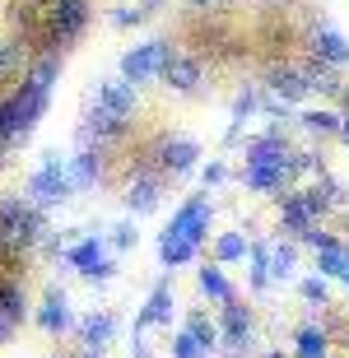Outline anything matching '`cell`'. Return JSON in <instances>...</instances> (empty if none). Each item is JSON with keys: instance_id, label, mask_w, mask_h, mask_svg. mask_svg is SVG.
I'll return each mask as SVG.
<instances>
[{"instance_id": "29", "label": "cell", "mask_w": 349, "mask_h": 358, "mask_svg": "<svg viewBox=\"0 0 349 358\" xmlns=\"http://www.w3.org/2000/svg\"><path fill=\"white\" fill-rule=\"evenodd\" d=\"M303 126L317 135H331V131H340V117L336 112H303Z\"/></svg>"}, {"instance_id": "17", "label": "cell", "mask_w": 349, "mask_h": 358, "mask_svg": "<svg viewBox=\"0 0 349 358\" xmlns=\"http://www.w3.org/2000/svg\"><path fill=\"white\" fill-rule=\"evenodd\" d=\"M270 84H275V93H280L284 103H294V98L312 93V84H317V70H275V75H270Z\"/></svg>"}, {"instance_id": "4", "label": "cell", "mask_w": 349, "mask_h": 358, "mask_svg": "<svg viewBox=\"0 0 349 358\" xmlns=\"http://www.w3.org/2000/svg\"><path fill=\"white\" fill-rule=\"evenodd\" d=\"M168 56H173V42H163V38L140 42V47H131V52L121 56V80L131 84V89H140V84H149L154 75H163Z\"/></svg>"}, {"instance_id": "24", "label": "cell", "mask_w": 349, "mask_h": 358, "mask_svg": "<svg viewBox=\"0 0 349 358\" xmlns=\"http://www.w3.org/2000/svg\"><path fill=\"white\" fill-rule=\"evenodd\" d=\"M331 354V340H326L322 326H303L298 331V358H326Z\"/></svg>"}, {"instance_id": "40", "label": "cell", "mask_w": 349, "mask_h": 358, "mask_svg": "<svg viewBox=\"0 0 349 358\" xmlns=\"http://www.w3.org/2000/svg\"><path fill=\"white\" fill-rule=\"evenodd\" d=\"M266 358H284V354H266Z\"/></svg>"}, {"instance_id": "30", "label": "cell", "mask_w": 349, "mask_h": 358, "mask_svg": "<svg viewBox=\"0 0 349 358\" xmlns=\"http://www.w3.org/2000/svg\"><path fill=\"white\" fill-rule=\"evenodd\" d=\"M108 238H112V247H117V252H131L140 233H135L131 219H121V224H112V228H108Z\"/></svg>"}, {"instance_id": "2", "label": "cell", "mask_w": 349, "mask_h": 358, "mask_svg": "<svg viewBox=\"0 0 349 358\" xmlns=\"http://www.w3.org/2000/svg\"><path fill=\"white\" fill-rule=\"evenodd\" d=\"M89 0H52L47 10H42V47L56 52V47H66L75 42L89 28Z\"/></svg>"}, {"instance_id": "38", "label": "cell", "mask_w": 349, "mask_h": 358, "mask_svg": "<svg viewBox=\"0 0 349 358\" xmlns=\"http://www.w3.org/2000/svg\"><path fill=\"white\" fill-rule=\"evenodd\" d=\"M28 5H38V10H42V5H52V0H28Z\"/></svg>"}, {"instance_id": "9", "label": "cell", "mask_w": 349, "mask_h": 358, "mask_svg": "<svg viewBox=\"0 0 349 358\" xmlns=\"http://www.w3.org/2000/svg\"><path fill=\"white\" fill-rule=\"evenodd\" d=\"M168 321H173V284L163 279V284H154L149 303L140 307V317H135V335L149 331V326H168Z\"/></svg>"}, {"instance_id": "26", "label": "cell", "mask_w": 349, "mask_h": 358, "mask_svg": "<svg viewBox=\"0 0 349 358\" xmlns=\"http://www.w3.org/2000/svg\"><path fill=\"white\" fill-rule=\"evenodd\" d=\"M294 270H298V252H294V247H284V242H280V247H270V261H266L270 279H289Z\"/></svg>"}, {"instance_id": "20", "label": "cell", "mask_w": 349, "mask_h": 358, "mask_svg": "<svg viewBox=\"0 0 349 358\" xmlns=\"http://www.w3.org/2000/svg\"><path fill=\"white\" fill-rule=\"evenodd\" d=\"M66 261L80 266V275H89L98 261H108V247H103V238H84V242H75V247H66Z\"/></svg>"}, {"instance_id": "14", "label": "cell", "mask_w": 349, "mask_h": 358, "mask_svg": "<svg viewBox=\"0 0 349 358\" xmlns=\"http://www.w3.org/2000/svg\"><path fill=\"white\" fill-rule=\"evenodd\" d=\"M196 159H201V145H196V140H187V135H177V140H168V145H163V173H173V177L191 173V168H196Z\"/></svg>"}, {"instance_id": "39", "label": "cell", "mask_w": 349, "mask_h": 358, "mask_svg": "<svg viewBox=\"0 0 349 358\" xmlns=\"http://www.w3.org/2000/svg\"><path fill=\"white\" fill-rule=\"evenodd\" d=\"M80 358H103V354H80Z\"/></svg>"}, {"instance_id": "16", "label": "cell", "mask_w": 349, "mask_h": 358, "mask_svg": "<svg viewBox=\"0 0 349 358\" xmlns=\"http://www.w3.org/2000/svg\"><path fill=\"white\" fill-rule=\"evenodd\" d=\"M28 75V42L5 38L0 42V84H14Z\"/></svg>"}, {"instance_id": "36", "label": "cell", "mask_w": 349, "mask_h": 358, "mask_svg": "<svg viewBox=\"0 0 349 358\" xmlns=\"http://www.w3.org/2000/svg\"><path fill=\"white\" fill-rule=\"evenodd\" d=\"M205 186H219V182H224V177H229V168H224V163H210V168H205Z\"/></svg>"}, {"instance_id": "15", "label": "cell", "mask_w": 349, "mask_h": 358, "mask_svg": "<svg viewBox=\"0 0 349 358\" xmlns=\"http://www.w3.org/2000/svg\"><path fill=\"white\" fill-rule=\"evenodd\" d=\"M312 56H317L322 66H349V38L336 33V28H322V33L312 38Z\"/></svg>"}, {"instance_id": "22", "label": "cell", "mask_w": 349, "mask_h": 358, "mask_svg": "<svg viewBox=\"0 0 349 358\" xmlns=\"http://www.w3.org/2000/svg\"><path fill=\"white\" fill-rule=\"evenodd\" d=\"M201 293H205V298H215V303H233V298H238L219 266H205V270H201Z\"/></svg>"}, {"instance_id": "31", "label": "cell", "mask_w": 349, "mask_h": 358, "mask_svg": "<svg viewBox=\"0 0 349 358\" xmlns=\"http://www.w3.org/2000/svg\"><path fill=\"white\" fill-rule=\"evenodd\" d=\"M256 107H261V93H256V89H242L238 98H233V121H238V126H242V121L252 117Z\"/></svg>"}, {"instance_id": "10", "label": "cell", "mask_w": 349, "mask_h": 358, "mask_svg": "<svg viewBox=\"0 0 349 358\" xmlns=\"http://www.w3.org/2000/svg\"><path fill=\"white\" fill-rule=\"evenodd\" d=\"M66 177L75 191H89V186L103 182V149H80L75 159H66Z\"/></svg>"}, {"instance_id": "37", "label": "cell", "mask_w": 349, "mask_h": 358, "mask_svg": "<svg viewBox=\"0 0 349 358\" xmlns=\"http://www.w3.org/2000/svg\"><path fill=\"white\" fill-rule=\"evenodd\" d=\"M191 5H201V10H210V5H229V0H191Z\"/></svg>"}, {"instance_id": "32", "label": "cell", "mask_w": 349, "mask_h": 358, "mask_svg": "<svg viewBox=\"0 0 349 358\" xmlns=\"http://www.w3.org/2000/svg\"><path fill=\"white\" fill-rule=\"evenodd\" d=\"M173 358H210V354H205V349L196 345L187 331H177V335H173Z\"/></svg>"}, {"instance_id": "19", "label": "cell", "mask_w": 349, "mask_h": 358, "mask_svg": "<svg viewBox=\"0 0 349 358\" xmlns=\"http://www.w3.org/2000/svg\"><path fill=\"white\" fill-rule=\"evenodd\" d=\"M247 168H261V163H280V159H289V149H284V140L280 135H261V140H247Z\"/></svg>"}, {"instance_id": "7", "label": "cell", "mask_w": 349, "mask_h": 358, "mask_svg": "<svg viewBox=\"0 0 349 358\" xmlns=\"http://www.w3.org/2000/svg\"><path fill=\"white\" fill-rule=\"evenodd\" d=\"M163 205V177L159 173H135L126 182V210L131 214H154Z\"/></svg>"}, {"instance_id": "1", "label": "cell", "mask_w": 349, "mask_h": 358, "mask_svg": "<svg viewBox=\"0 0 349 358\" xmlns=\"http://www.w3.org/2000/svg\"><path fill=\"white\" fill-rule=\"evenodd\" d=\"M47 238V219L28 196H0V266H10L28 247Z\"/></svg>"}, {"instance_id": "34", "label": "cell", "mask_w": 349, "mask_h": 358, "mask_svg": "<svg viewBox=\"0 0 349 358\" xmlns=\"http://www.w3.org/2000/svg\"><path fill=\"white\" fill-rule=\"evenodd\" d=\"M303 242H308V247H317V252H326V247H336V233H322V228H308V233H303Z\"/></svg>"}, {"instance_id": "6", "label": "cell", "mask_w": 349, "mask_h": 358, "mask_svg": "<svg viewBox=\"0 0 349 358\" xmlns=\"http://www.w3.org/2000/svg\"><path fill=\"white\" fill-rule=\"evenodd\" d=\"M210 214H215V205H210L205 196L187 200V205L173 214V224H168V238H182V242H191V247H201L205 228H210Z\"/></svg>"}, {"instance_id": "13", "label": "cell", "mask_w": 349, "mask_h": 358, "mask_svg": "<svg viewBox=\"0 0 349 358\" xmlns=\"http://www.w3.org/2000/svg\"><path fill=\"white\" fill-rule=\"evenodd\" d=\"M38 326L52 331V335L70 331V298L61 289H47V298H42V307H38Z\"/></svg>"}, {"instance_id": "11", "label": "cell", "mask_w": 349, "mask_h": 358, "mask_svg": "<svg viewBox=\"0 0 349 358\" xmlns=\"http://www.w3.org/2000/svg\"><path fill=\"white\" fill-rule=\"evenodd\" d=\"M163 80H168V89H177V93H196V84H201V61L187 56V52H173L168 66H163Z\"/></svg>"}, {"instance_id": "41", "label": "cell", "mask_w": 349, "mask_h": 358, "mask_svg": "<svg viewBox=\"0 0 349 358\" xmlns=\"http://www.w3.org/2000/svg\"><path fill=\"white\" fill-rule=\"evenodd\" d=\"M0 275H5V270H0Z\"/></svg>"}, {"instance_id": "21", "label": "cell", "mask_w": 349, "mask_h": 358, "mask_svg": "<svg viewBox=\"0 0 349 358\" xmlns=\"http://www.w3.org/2000/svg\"><path fill=\"white\" fill-rule=\"evenodd\" d=\"M182 331H187L191 340H196V345L205 349V354H215V349H219V321H210L205 312H191Z\"/></svg>"}, {"instance_id": "28", "label": "cell", "mask_w": 349, "mask_h": 358, "mask_svg": "<svg viewBox=\"0 0 349 358\" xmlns=\"http://www.w3.org/2000/svg\"><path fill=\"white\" fill-rule=\"evenodd\" d=\"M215 256L229 266V261H247V238L242 233H224V238L215 242Z\"/></svg>"}, {"instance_id": "25", "label": "cell", "mask_w": 349, "mask_h": 358, "mask_svg": "<svg viewBox=\"0 0 349 358\" xmlns=\"http://www.w3.org/2000/svg\"><path fill=\"white\" fill-rule=\"evenodd\" d=\"M191 256H196V247H191V242H182V238H168V233L159 238V261H163L168 270H173V266H187Z\"/></svg>"}, {"instance_id": "18", "label": "cell", "mask_w": 349, "mask_h": 358, "mask_svg": "<svg viewBox=\"0 0 349 358\" xmlns=\"http://www.w3.org/2000/svg\"><path fill=\"white\" fill-rule=\"evenodd\" d=\"M242 182L252 186V191H280V186L289 182V159L261 163V168H242Z\"/></svg>"}, {"instance_id": "35", "label": "cell", "mask_w": 349, "mask_h": 358, "mask_svg": "<svg viewBox=\"0 0 349 358\" xmlns=\"http://www.w3.org/2000/svg\"><path fill=\"white\" fill-rule=\"evenodd\" d=\"M112 275H117V261H112V256H108V261H98V266L89 270V275H84V279H89V284H108Z\"/></svg>"}, {"instance_id": "12", "label": "cell", "mask_w": 349, "mask_h": 358, "mask_svg": "<svg viewBox=\"0 0 349 358\" xmlns=\"http://www.w3.org/2000/svg\"><path fill=\"white\" fill-rule=\"evenodd\" d=\"M112 335H117L112 312H94V317L80 321V345H84V354H103V349L112 345Z\"/></svg>"}, {"instance_id": "8", "label": "cell", "mask_w": 349, "mask_h": 358, "mask_svg": "<svg viewBox=\"0 0 349 358\" xmlns=\"http://www.w3.org/2000/svg\"><path fill=\"white\" fill-rule=\"evenodd\" d=\"M94 107H98V112H108V117L131 121V112H135V89H131L126 80H98Z\"/></svg>"}, {"instance_id": "27", "label": "cell", "mask_w": 349, "mask_h": 358, "mask_svg": "<svg viewBox=\"0 0 349 358\" xmlns=\"http://www.w3.org/2000/svg\"><path fill=\"white\" fill-rule=\"evenodd\" d=\"M163 10V0H140V5H126V10L112 14V24L117 28H135V24H145L149 14H159Z\"/></svg>"}, {"instance_id": "5", "label": "cell", "mask_w": 349, "mask_h": 358, "mask_svg": "<svg viewBox=\"0 0 349 358\" xmlns=\"http://www.w3.org/2000/svg\"><path fill=\"white\" fill-rule=\"evenodd\" d=\"M326 205H331V200H326L322 191H303V196H280L284 228H289V233H308V228H317V219L326 214Z\"/></svg>"}, {"instance_id": "3", "label": "cell", "mask_w": 349, "mask_h": 358, "mask_svg": "<svg viewBox=\"0 0 349 358\" xmlns=\"http://www.w3.org/2000/svg\"><path fill=\"white\" fill-rule=\"evenodd\" d=\"M70 196H75V186L66 177V159L61 154H42V168L28 177V200L38 210H47V205H66Z\"/></svg>"}, {"instance_id": "33", "label": "cell", "mask_w": 349, "mask_h": 358, "mask_svg": "<svg viewBox=\"0 0 349 358\" xmlns=\"http://www.w3.org/2000/svg\"><path fill=\"white\" fill-rule=\"evenodd\" d=\"M298 293H303L308 303H322V307H326V298H331V289H326V279H303V284H298Z\"/></svg>"}, {"instance_id": "23", "label": "cell", "mask_w": 349, "mask_h": 358, "mask_svg": "<svg viewBox=\"0 0 349 358\" xmlns=\"http://www.w3.org/2000/svg\"><path fill=\"white\" fill-rule=\"evenodd\" d=\"M317 256H322V275L349 284V247L345 242H336V247H326V252H317Z\"/></svg>"}]
</instances>
